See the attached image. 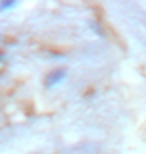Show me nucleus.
<instances>
[{"instance_id": "3", "label": "nucleus", "mask_w": 146, "mask_h": 154, "mask_svg": "<svg viewBox=\"0 0 146 154\" xmlns=\"http://www.w3.org/2000/svg\"><path fill=\"white\" fill-rule=\"evenodd\" d=\"M0 60H2V52H0Z\"/></svg>"}, {"instance_id": "2", "label": "nucleus", "mask_w": 146, "mask_h": 154, "mask_svg": "<svg viewBox=\"0 0 146 154\" xmlns=\"http://www.w3.org/2000/svg\"><path fill=\"white\" fill-rule=\"evenodd\" d=\"M14 6H16V2H14V0H4V2H0V12L10 10V8H14Z\"/></svg>"}, {"instance_id": "1", "label": "nucleus", "mask_w": 146, "mask_h": 154, "mask_svg": "<svg viewBox=\"0 0 146 154\" xmlns=\"http://www.w3.org/2000/svg\"><path fill=\"white\" fill-rule=\"evenodd\" d=\"M64 78H66V70H64V68H54L52 72L46 74L44 86H46V88H54V86H58Z\"/></svg>"}, {"instance_id": "4", "label": "nucleus", "mask_w": 146, "mask_h": 154, "mask_svg": "<svg viewBox=\"0 0 146 154\" xmlns=\"http://www.w3.org/2000/svg\"><path fill=\"white\" fill-rule=\"evenodd\" d=\"M0 38H2V36H0Z\"/></svg>"}]
</instances>
